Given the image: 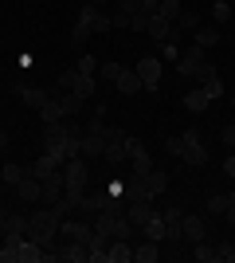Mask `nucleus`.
I'll list each match as a JSON object with an SVG mask.
<instances>
[{
	"label": "nucleus",
	"mask_w": 235,
	"mask_h": 263,
	"mask_svg": "<svg viewBox=\"0 0 235 263\" xmlns=\"http://www.w3.org/2000/svg\"><path fill=\"white\" fill-rule=\"evenodd\" d=\"M78 138H82V130H78V126H67V122L44 126V149H47V154H55L59 161L78 157Z\"/></svg>",
	"instance_id": "obj_1"
},
{
	"label": "nucleus",
	"mask_w": 235,
	"mask_h": 263,
	"mask_svg": "<svg viewBox=\"0 0 235 263\" xmlns=\"http://www.w3.org/2000/svg\"><path fill=\"white\" fill-rule=\"evenodd\" d=\"M165 149L173 157H180L184 165H204V161H208V145H204V138H200L196 126L184 130L180 138H165Z\"/></svg>",
	"instance_id": "obj_2"
},
{
	"label": "nucleus",
	"mask_w": 235,
	"mask_h": 263,
	"mask_svg": "<svg viewBox=\"0 0 235 263\" xmlns=\"http://www.w3.org/2000/svg\"><path fill=\"white\" fill-rule=\"evenodd\" d=\"M28 240H35L39 248H51V243L59 240V212L55 209H35L32 216H28Z\"/></svg>",
	"instance_id": "obj_3"
},
{
	"label": "nucleus",
	"mask_w": 235,
	"mask_h": 263,
	"mask_svg": "<svg viewBox=\"0 0 235 263\" xmlns=\"http://www.w3.org/2000/svg\"><path fill=\"white\" fill-rule=\"evenodd\" d=\"M63 181H67V197H78L90 181V165L87 157H67L63 161Z\"/></svg>",
	"instance_id": "obj_4"
},
{
	"label": "nucleus",
	"mask_w": 235,
	"mask_h": 263,
	"mask_svg": "<svg viewBox=\"0 0 235 263\" xmlns=\"http://www.w3.org/2000/svg\"><path fill=\"white\" fill-rule=\"evenodd\" d=\"M125 138H130L125 130L110 126V130H106V149H102V161H110V165H122V161H130V149H125Z\"/></svg>",
	"instance_id": "obj_5"
},
{
	"label": "nucleus",
	"mask_w": 235,
	"mask_h": 263,
	"mask_svg": "<svg viewBox=\"0 0 235 263\" xmlns=\"http://www.w3.org/2000/svg\"><path fill=\"white\" fill-rule=\"evenodd\" d=\"M134 71H137V79H141V90H149V95H153V90L161 87V59H157V55L137 59Z\"/></svg>",
	"instance_id": "obj_6"
},
{
	"label": "nucleus",
	"mask_w": 235,
	"mask_h": 263,
	"mask_svg": "<svg viewBox=\"0 0 235 263\" xmlns=\"http://www.w3.org/2000/svg\"><path fill=\"white\" fill-rule=\"evenodd\" d=\"M78 24H87L94 35H102V32H110V28H114V24H110V12L98 8V4H82V12H78Z\"/></svg>",
	"instance_id": "obj_7"
},
{
	"label": "nucleus",
	"mask_w": 235,
	"mask_h": 263,
	"mask_svg": "<svg viewBox=\"0 0 235 263\" xmlns=\"http://www.w3.org/2000/svg\"><path fill=\"white\" fill-rule=\"evenodd\" d=\"M161 220H165V243L180 248V240H184V212L180 209H165Z\"/></svg>",
	"instance_id": "obj_8"
},
{
	"label": "nucleus",
	"mask_w": 235,
	"mask_h": 263,
	"mask_svg": "<svg viewBox=\"0 0 235 263\" xmlns=\"http://www.w3.org/2000/svg\"><path fill=\"white\" fill-rule=\"evenodd\" d=\"M59 236L63 240H78V243H87L90 248V240H94V224H82V220H59Z\"/></svg>",
	"instance_id": "obj_9"
},
{
	"label": "nucleus",
	"mask_w": 235,
	"mask_h": 263,
	"mask_svg": "<svg viewBox=\"0 0 235 263\" xmlns=\"http://www.w3.org/2000/svg\"><path fill=\"white\" fill-rule=\"evenodd\" d=\"M204 63H208V59H204V47H196V44H192L188 51H184V55L177 59V71H180V79H188V83H192V79H196V71H200Z\"/></svg>",
	"instance_id": "obj_10"
},
{
	"label": "nucleus",
	"mask_w": 235,
	"mask_h": 263,
	"mask_svg": "<svg viewBox=\"0 0 235 263\" xmlns=\"http://www.w3.org/2000/svg\"><path fill=\"white\" fill-rule=\"evenodd\" d=\"M16 193H20L24 204H39V200H44V181L32 177V173H24V181L16 185Z\"/></svg>",
	"instance_id": "obj_11"
},
{
	"label": "nucleus",
	"mask_w": 235,
	"mask_h": 263,
	"mask_svg": "<svg viewBox=\"0 0 235 263\" xmlns=\"http://www.w3.org/2000/svg\"><path fill=\"white\" fill-rule=\"evenodd\" d=\"M63 193H67V181H63V169H55L51 177H44V200H39V204H47V209H51Z\"/></svg>",
	"instance_id": "obj_12"
},
{
	"label": "nucleus",
	"mask_w": 235,
	"mask_h": 263,
	"mask_svg": "<svg viewBox=\"0 0 235 263\" xmlns=\"http://www.w3.org/2000/svg\"><path fill=\"white\" fill-rule=\"evenodd\" d=\"M24 243H28V236H4V243H0V263H24Z\"/></svg>",
	"instance_id": "obj_13"
},
{
	"label": "nucleus",
	"mask_w": 235,
	"mask_h": 263,
	"mask_svg": "<svg viewBox=\"0 0 235 263\" xmlns=\"http://www.w3.org/2000/svg\"><path fill=\"white\" fill-rule=\"evenodd\" d=\"M0 232L4 236H28V216H16V212H8L0 204Z\"/></svg>",
	"instance_id": "obj_14"
},
{
	"label": "nucleus",
	"mask_w": 235,
	"mask_h": 263,
	"mask_svg": "<svg viewBox=\"0 0 235 263\" xmlns=\"http://www.w3.org/2000/svg\"><path fill=\"white\" fill-rule=\"evenodd\" d=\"M106 263H134V243L130 240H110L106 243Z\"/></svg>",
	"instance_id": "obj_15"
},
{
	"label": "nucleus",
	"mask_w": 235,
	"mask_h": 263,
	"mask_svg": "<svg viewBox=\"0 0 235 263\" xmlns=\"http://www.w3.org/2000/svg\"><path fill=\"white\" fill-rule=\"evenodd\" d=\"M16 95H20V102L24 106H32V110H44L47 102H51V95H47V90H35V87H16Z\"/></svg>",
	"instance_id": "obj_16"
},
{
	"label": "nucleus",
	"mask_w": 235,
	"mask_h": 263,
	"mask_svg": "<svg viewBox=\"0 0 235 263\" xmlns=\"http://www.w3.org/2000/svg\"><path fill=\"white\" fill-rule=\"evenodd\" d=\"M114 87L122 90V95H141V79H137L134 67H122V71H118V79H114Z\"/></svg>",
	"instance_id": "obj_17"
},
{
	"label": "nucleus",
	"mask_w": 235,
	"mask_h": 263,
	"mask_svg": "<svg viewBox=\"0 0 235 263\" xmlns=\"http://www.w3.org/2000/svg\"><path fill=\"white\" fill-rule=\"evenodd\" d=\"M137 232H141L145 240H157V243H165V220H161V212L153 209V212H149V220H145V224H141Z\"/></svg>",
	"instance_id": "obj_18"
},
{
	"label": "nucleus",
	"mask_w": 235,
	"mask_h": 263,
	"mask_svg": "<svg viewBox=\"0 0 235 263\" xmlns=\"http://www.w3.org/2000/svg\"><path fill=\"white\" fill-rule=\"evenodd\" d=\"M208 106H212V99H208L204 87H192L188 95H184V110H188V114H204Z\"/></svg>",
	"instance_id": "obj_19"
},
{
	"label": "nucleus",
	"mask_w": 235,
	"mask_h": 263,
	"mask_svg": "<svg viewBox=\"0 0 235 263\" xmlns=\"http://www.w3.org/2000/svg\"><path fill=\"white\" fill-rule=\"evenodd\" d=\"M145 35L153 40V44H165L168 35H173V24H168L165 16H149V28H145Z\"/></svg>",
	"instance_id": "obj_20"
},
{
	"label": "nucleus",
	"mask_w": 235,
	"mask_h": 263,
	"mask_svg": "<svg viewBox=\"0 0 235 263\" xmlns=\"http://www.w3.org/2000/svg\"><path fill=\"white\" fill-rule=\"evenodd\" d=\"M55 169H63V161H59L55 154H47V149H44V157H39V161H35L32 169H28V173H32V177H39V181H44V177H51V173H55Z\"/></svg>",
	"instance_id": "obj_21"
},
{
	"label": "nucleus",
	"mask_w": 235,
	"mask_h": 263,
	"mask_svg": "<svg viewBox=\"0 0 235 263\" xmlns=\"http://www.w3.org/2000/svg\"><path fill=\"white\" fill-rule=\"evenodd\" d=\"M102 149H106V138H94V134L78 138V157H102Z\"/></svg>",
	"instance_id": "obj_22"
},
{
	"label": "nucleus",
	"mask_w": 235,
	"mask_h": 263,
	"mask_svg": "<svg viewBox=\"0 0 235 263\" xmlns=\"http://www.w3.org/2000/svg\"><path fill=\"white\" fill-rule=\"evenodd\" d=\"M157 259H161V243L157 240H141L134 248V263H157Z\"/></svg>",
	"instance_id": "obj_23"
},
{
	"label": "nucleus",
	"mask_w": 235,
	"mask_h": 263,
	"mask_svg": "<svg viewBox=\"0 0 235 263\" xmlns=\"http://www.w3.org/2000/svg\"><path fill=\"white\" fill-rule=\"evenodd\" d=\"M188 259H196V263H220V259H216V248L208 240H196V243H192V248H188Z\"/></svg>",
	"instance_id": "obj_24"
},
{
	"label": "nucleus",
	"mask_w": 235,
	"mask_h": 263,
	"mask_svg": "<svg viewBox=\"0 0 235 263\" xmlns=\"http://www.w3.org/2000/svg\"><path fill=\"white\" fill-rule=\"evenodd\" d=\"M149 200H134V204H125V216H130V224H134V228H141V224H145L149 220Z\"/></svg>",
	"instance_id": "obj_25"
},
{
	"label": "nucleus",
	"mask_w": 235,
	"mask_h": 263,
	"mask_svg": "<svg viewBox=\"0 0 235 263\" xmlns=\"http://www.w3.org/2000/svg\"><path fill=\"white\" fill-rule=\"evenodd\" d=\"M204 236H208L204 220H200V216H188V212H184V240H188V243H196V240H204Z\"/></svg>",
	"instance_id": "obj_26"
},
{
	"label": "nucleus",
	"mask_w": 235,
	"mask_h": 263,
	"mask_svg": "<svg viewBox=\"0 0 235 263\" xmlns=\"http://www.w3.org/2000/svg\"><path fill=\"white\" fill-rule=\"evenodd\" d=\"M39 118H44V126H55V122H67V114H63V106H59V99L51 95V102H47L44 110H39Z\"/></svg>",
	"instance_id": "obj_27"
},
{
	"label": "nucleus",
	"mask_w": 235,
	"mask_h": 263,
	"mask_svg": "<svg viewBox=\"0 0 235 263\" xmlns=\"http://www.w3.org/2000/svg\"><path fill=\"white\" fill-rule=\"evenodd\" d=\"M82 102H87V99H78L75 90L59 95V106H63V114H67V118H78V114H82Z\"/></svg>",
	"instance_id": "obj_28"
},
{
	"label": "nucleus",
	"mask_w": 235,
	"mask_h": 263,
	"mask_svg": "<svg viewBox=\"0 0 235 263\" xmlns=\"http://www.w3.org/2000/svg\"><path fill=\"white\" fill-rule=\"evenodd\" d=\"M145 181V189H149V197H157V193H165L168 189V173H161V169H153L149 177H141Z\"/></svg>",
	"instance_id": "obj_29"
},
{
	"label": "nucleus",
	"mask_w": 235,
	"mask_h": 263,
	"mask_svg": "<svg viewBox=\"0 0 235 263\" xmlns=\"http://www.w3.org/2000/svg\"><path fill=\"white\" fill-rule=\"evenodd\" d=\"M24 173H28V169H20V165H0V181H4V185H20L24 181Z\"/></svg>",
	"instance_id": "obj_30"
},
{
	"label": "nucleus",
	"mask_w": 235,
	"mask_h": 263,
	"mask_svg": "<svg viewBox=\"0 0 235 263\" xmlns=\"http://www.w3.org/2000/svg\"><path fill=\"white\" fill-rule=\"evenodd\" d=\"M192 44L208 51V47H216V44H220V32H212V28H196V40H192Z\"/></svg>",
	"instance_id": "obj_31"
},
{
	"label": "nucleus",
	"mask_w": 235,
	"mask_h": 263,
	"mask_svg": "<svg viewBox=\"0 0 235 263\" xmlns=\"http://www.w3.org/2000/svg\"><path fill=\"white\" fill-rule=\"evenodd\" d=\"M75 83H78V67H67V71H63V75L55 79L59 95H67V90H75Z\"/></svg>",
	"instance_id": "obj_32"
},
{
	"label": "nucleus",
	"mask_w": 235,
	"mask_h": 263,
	"mask_svg": "<svg viewBox=\"0 0 235 263\" xmlns=\"http://www.w3.org/2000/svg\"><path fill=\"white\" fill-rule=\"evenodd\" d=\"M157 16H165L168 24L180 20V0H161V8H157Z\"/></svg>",
	"instance_id": "obj_33"
},
{
	"label": "nucleus",
	"mask_w": 235,
	"mask_h": 263,
	"mask_svg": "<svg viewBox=\"0 0 235 263\" xmlns=\"http://www.w3.org/2000/svg\"><path fill=\"white\" fill-rule=\"evenodd\" d=\"M75 67H78V75H98V59L94 55H78Z\"/></svg>",
	"instance_id": "obj_34"
},
{
	"label": "nucleus",
	"mask_w": 235,
	"mask_h": 263,
	"mask_svg": "<svg viewBox=\"0 0 235 263\" xmlns=\"http://www.w3.org/2000/svg\"><path fill=\"white\" fill-rule=\"evenodd\" d=\"M75 95H78V99H90V95H94V75H78Z\"/></svg>",
	"instance_id": "obj_35"
},
{
	"label": "nucleus",
	"mask_w": 235,
	"mask_h": 263,
	"mask_svg": "<svg viewBox=\"0 0 235 263\" xmlns=\"http://www.w3.org/2000/svg\"><path fill=\"white\" fill-rule=\"evenodd\" d=\"M208 212H212V216H224L227 212V197L224 193H212V197H208Z\"/></svg>",
	"instance_id": "obj_36"
},
{
	"label": "nucleus",
	"mask_w": 235,
	"mask_h": 263,
	"mask_svg": "<svg viewBox=\"0 0 235 263\" xmlns=\"http://www.w3.org/2000/svg\"><path fill=\"white\" fill-rule=\"evenodd\" d=\"M212 16H216V24H227V20H231V4H227V0H216Z\"/></svg>",
	"instance_id": "obj_37"
},
{
	"label": "nucleus",
	"mask_w": 235,
	"mask_h": 263,
	"mask_svg": "<svg viewBox=\"0 0 235 263\" xmlns=\"http://www.w3.org/2000/svg\"><path fill=\"white\" fill-rule=\"evenodd\" d=\"M216 259H220V263H235V243H216Z\"/></svg>",
	"instance_id": "obj_38"
},
{
	"label": "nucleus",
	"mask_w": 235,
	"mask_h": 263,
	"mask_svg": "<svg viewBox=\"0 0 235 263\" xmlns=\"http://www.w3.org/2000/svg\"><path fill=\"white\" fill-rule=\"evenodd\" d=\"M177 28H184V32H196V28H200V16H196V12H180Z\"/></svg>",
	"instance_id": "obj_39"
},
{
	"label": "nucleus",
	"mask_w": 235,
	"mask_h": 263,
	"mask_svg": "<svg viewBox=\"0 0 235 263\" xmlns=\"http://www.w3.org/2000/svg\"><path fill=\"white\" fill-rule=\"evenodd\" d=\"M204 90H208V99H220V95H224V79H220V75H212V79H208V83H204Z\"/></svg>",
	"instance_id": "obj_40"
},
{
	"label": "nucleus",
	"mask_w": 235,
	"mask_h": 263,
	"mask_svg": "<svg viewBox=\"0 0 235 263\" xmlns=\"http://www.w3.org/2000/svg\"><path fill=\"white\" fill-rule=\"evenodd\" d=\"M130 20H134V16H130V12H122V8H114V12H110V24L118 28V32H125V28H130Z\"/></svg>",
	"instance_id": "obj_41"
},
{
	"label": "nucleus",
	"mask_w": 235,
	"mask_h": 263,
	"mask_svg": "<svg viewBox=\"0 0 235 263\" xmlns=\"http://www.w3.org/2000/svg\"><path fill=\"white\" fill-rule=\"evenodd\" d=\"M90 35H94V32H90L87 24H75V32H71V44H75V47H82V44L90 40Z\"/></svg>",
	"instance_id": "obj_42"
},
{
	"label": "nucleus",
	"mask_w": 235,
	"mask_h": 263,
	"mask_svg": "<svg viewBox=\"0 0 235 263\" xmlns=\"http://www.w3.org/2000/svg\"><path fill=\"white\" fill-rule=\"evenodd\" d=\"M118 71H122V63H98V75L106 79V83H114V79H118Z\"/></svg>",
	"instance_id": "obj_43"
},
{
	"label": "nucleus",
	"mask_w": 235,
	"mask_h": 263,
	"mask_svg": "<svg viewBox=\"0 0 235 263\" xmlns=\"http://www.w3.org/2000/svg\"><path fill=\"white\" fill-rule=\"evenodd\" d=\"M145 28H149V12H137L130 20V32H145Z\"/></svg>",
	"instance_id": "obj_44"
},
{
	"label": "nucleus",
	"mask_w": 235,
	"mask_h": 263,
	"mask_svg": "<svg viewBox=\"0 0 235 263\" xmlns=\"http://www.w3.org/2000/svg\"><path fill=\"white\" fill-rule=\"evenodd\" d=\"M118 8L130 12V16H137V12H141V0H118Z\"/></svg>",
	"instance_id": "obj_45"
},
{
	"label": "nucleus",
	"mask_w": 235,
	"mask_h": 263,
	"mask_svg": "<svg viewBox=\"0 0 235 263\" xmlns=\"http://www.w3.org/2000/svg\"><path fill=\"white\" fill-rule=\"evenodd\" d=\"M106 193H110L114 200H122V197H125V185H122V181H110V185H106Z\"/></svg>",
	"instance_id": "obj_46"
},
{
	"label": "nucleus",
	"mask_w": 235,
	"mask_h": 263,
	"mask_svg": "<svg viewBox=\"0 0 235 263\" xmlns=\"http://www.w3.org/2000/svg\"><path fill=\"white\" fill-rule=\"evenodd\" d=\"M220 142H224L227 149H235V126H224V134H220Z\"/></svg>",
	"instance_id": "obj_47"
},
{
	"label": "nucleus",
	"mask_w": 235,
	"mask_h": 263,
	"mask_svg": "<svg viewBox=\"0 0 235 263\" xmlns=\"http://www.w3.org/2000/svg\"><path fill=\"white\" fill-rule=\"evenodd\" d=\"M227 224H235V193H227V212H224Z\"/></svg>",
	"instance_id": "obj_48"
},
{
	"label": "nucleus",
	"mask_w": 235,
	"mask_h": 263,
	"mask_svg": "<svg viewBox=\"0 0 235 263\" xmlns=\"http://www.w3.org/2000/svg\"><path fill=\"white\" fill-rule=\"evenodd\" d=\"M224 177H231V181H235V154L224 157Z\"/></svg>",
	"instance_id": "obj_49"
},
{
	"label": "nucleus",
	"mask_w": 235,
	"mask_h": 263,
	"mask_svg": "<svg viewBox=\"0 0 235 263\" xmlns=\"http://www.w3.org/2000/svg\"><path fill=\"white\" fill-rule=\"evenodd\" d=\"M157 8H161V0H141V12H149V16H157Z\"/></svg>",
	"instance_id": "obj_50"
},
{
	"label": "nucleus",
	"mask_w": 235,
	"mask_h": 263,
	"mask_svg": "<svg viewBox=\"0 0 235 263\" xmlns=\"http://www.w3.org/2000/svg\"><path fill=\"white\" fill-rule=\"evenodd\" d=\"M4 149H8V134L0 130V154H4Z\"/></svg>",
	"instance_id": "obj_51"
},
{
	"label": "nucleus",
	"mask_w": 235,
	"mask_h": 263,
	"mask_svg": "<svg viewBox=\"0 0 235 263\" xmlns=\"http://www.w3.org/2000/svg\"><path fill=\"white\" fill-rule=\"evenodd\" d=\"M87 4H98V8H106V4H110V0H87Z\"/></svg>",
	"instance_id": "obj_52"
},
{
	"label": "nucleus",
	"mask_w": 235,
	"mask_h": 263,
	"mask_svg": "<svg viewBox=\"0 0 235 263\" xmlns=\"http://www.w3.org/2000/svg\"><path fill=\"white\" fill-rule=\"evenodd\" d=\"M231 106H235V95H231Z\"/></svg>",
	"instance_id": "obj_53"
}]
</instances>
